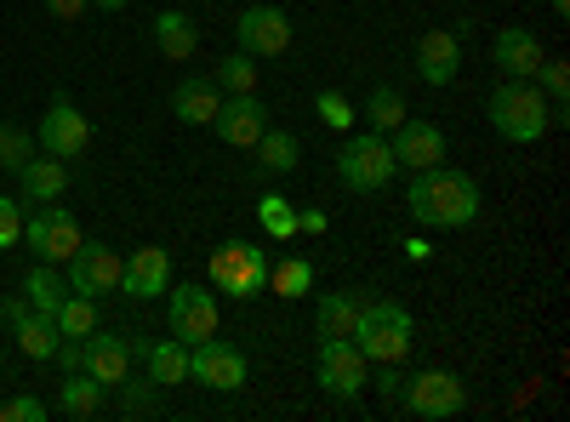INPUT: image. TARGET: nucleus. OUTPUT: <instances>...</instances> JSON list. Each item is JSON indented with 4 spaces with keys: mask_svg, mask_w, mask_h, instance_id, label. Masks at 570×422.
Wrapping results in <instances>:
<instances>
[{
    "mask_svg": "<svg viewBox=\"0 0 570 422\" xmlns=\"http://www.w3.org/2000/svg\"><path fill=\"white\" fill-rule=\"evenodd\" d=\"M542 40L531 35V29H502L497 35V69L508 75V80H537V69H542Z\"/></svg>",
    "mask_w": 570,
    "mask_h": 422,
    "instance_id": "nucleus-19",
    "label": "nucleus"
},
{
    "mask_svg": "<svg viewBox=\"0 0 570 422\" xmlns=\"http://www.w3.org/2000/svg\"><path fill=\"white\" fill-rule=\"evenodd\" d=\"M314 320H320V337H354V325H360V297L325 292V297L314 303Z\"/></svg>",
    "mask_w": 570,
    "mask_h": 422,
    "instance_id": "nucleus-29",
    "label": "nucleus"
},
{
    "mask_svg": "<svg viewBox=\"0 0 570 422\" xmlns=\"http://www.w3.org/2000/svg\"><path fill=\"white\" fill-rule=\"evenodd\" d=\"M405 257L411 263H428V241H405Z\"/></svg>",
    "mask_w": 570,
    "mask_h": 422,
    "instance_id": "nucleus-44",
    "label": "nucleus"
},
{
    "mask_svg": "<svg viewBox=\"0 0 570 422\" xmlns=\"http://www.w3.org/2000/svg\"><path fill=\"white\" fill-rule=\"evenodd\" d=\"M23 241V206L12 195H0V252H12Z\"/></svg>",
    "mask_w": 570,
    "mask_h": 422,
    "instance_id": "nucleus-37",
    "label": "nucleus"
},
{
    "mask_svg": "<svg viewBox=\"0 0 570 422\" xmlns=\"http://www.w3.org/2000/svg\"><path fill=\"white\" fill-rule=\"evenodd\" d=\"M371 360L360 354L354 337H320V354H314V377L325 394H337V400H354L365 383H371Z\"/></svg>",
    "mask_w": 570,
    "mask_h": 422,
    "instance_id": "nucleus-8",
    "label": "nucleus"
},
{
    "mask_svg": "<svg viewBox=\"0 0 570 422\" xmlns=\"http://www.w3.org/2000/svg\"><path fill=\"white\" fill-rule=\"evenodd\" d=\"M120 389H126V411H131V416H142V411H155V383L142 389V383H131V377H126Z\"/></svg>",
    "mask_w": 570,
    "mask_h": 422,
    "instance_id": "nucleus-39",
    "label": "nucleus"
},
{
    "mask_svg": "<svg viewBox=\"0 0 570 422\" xmlns=\"http://www.w3.org/2000/svg\"><path fill=\"white\" fill-rule=\"evenodd\" d=\"M35 144L46 149V155H58V160H75V155H86L91 149V120L63 98H52V109H46V120L35 126Z\"/></svg>",
    "mask_w": 570,
    "mask_h": 422,
    "instance_id": "nucleus-10",
    "label": "nucleus"
},
{
    "mask_svg": "<svg viewBox=\"0 0 570 422\" xmlns=\"http://www.w3.org/2000/svg\"><path fill=\"white\" fill-rule=\"evenodd\" d=\"M86 7H91V0H46V12H52V18H63V23L86 18Z\"/></svg>",
    "mask_w": 570,
    "mask_h": 422,
    "instance_id": "nucleus-40",
    "label": "nucleus"
},
{
    "mask_svg": "<svg viewBox=\"0 0 570 422\" xmlns=\"http://www.w3.org/2000/svg\"><path fill=\"white\" fill-rule=\"evenodd\" d=\"M120 274H126V263H120L109 246L80 241V252L69 257V292H80V297H109V292H120Z\"/></svg>",
    "mask_w": 570,
    "mask_h": 422,
    "instance_id": "nucleus-14",
    "label": "nucleus"
},
{
    "mask_svg": "<svg viewBox=\"0 0 570 422\" xmlns=\"http://www.w3.org/2000/svg\"><path fill=\"white\" fill-rule=\"evenodd\" d=\"M354 343H360V354L376 360V365H405V360H411V314H405L394 297L360 303Z\"/></svg>",
    "mask_w": 570,
    "mask_h": 422,
    "instance_id": "nucleus-3",
    "label": "nucleus"
},
{
    "mask_svg": "<svg viewBox=\"0 0 570 422\" xmlns=\"http://www.w3.org/2000/svg\"><path fill=\"white\" fill-rule=\"evenodd\" d=\"M58 332H63V337H91V332H98V297L69 292L63 308H58Z\"/></svg>",
    "mask_w": 570,
    "mask_h": 422,
    "instance_id": "nucleus-30",
    "label": "nucleus"
},
{
    "mask_svg": "<svg viewBox=\"0 0 570 422\" xmlns=\"http://www.w3.org/2000/svg\"><path fill=\"white\" fill-rule=\"evenodd\" d=\"M553 12H559V18H570V0H553Z\"/></svg>",
    "mask_w": 570,
    "mask_h": 422,
    "instance_id": "nucleus-46",
    "label": "nucleus"
},
{
    "mask_svg": "<svg viewBox=\"0 0 570 422\" xmlns=\"http://www.w3.org/2000/svg\"><path fill=\"white\" fill-rule=\"evenodd\" d=\"M166 286H171V257H166V246H137V252L126 257L120 292H126V297H166Z\"/></svg>",
    "mask_w": 570,
    "mask_h": 422,
    "instance_id": "nucleus-18",
    "label": "nucleus"
},
{
    "mask_svg": "<svg viewBox=\"0 0 570 422\" xmlns=\"http://www.w3.org/2000/svg\"><path fill=\"white\" fill-rule=\"evenodd\" d=\"M268 292L285 297V303L308 297V292H314V263H308V257H279V263H268Z\"/></svg>",
    "mask_w": 570,
    "mask_h": 422,
    "instance_id": "nucleus-27",
    "label": "nucleus"
},
{
    "mask_svg": "<svg viewBox=\"0 0 570 422\" xmlns=\"http://www.w3.org/2000/svg\"><path fill=\"white\" fill-rule=\"evenodd\" d=\"M104 394H109V389L91 377V371H69L63 389H58V411L75 416V422H80V416H98V411H104Z\"/></svg>",
    "mask_w": 570,
    "mask_h": 422,
    "instance_id": "nucleus-23",
    "label": "nucleus"
},
{
    "mask_svg": "<svg viewBox=\"0 0 570 422\" xmlns=\"http://www.w3.org/2000/svg\"><path fill=\"white\" fill-rule=\"evenodd\" d=\"M376 383H383V400H400V389H405V383H400V365H389Z\"/></svg>",
    "mask_w": 570,
    "mask_h": 422,
    "instance_id": "nucleus-42",
    "label": "nucleus"
},
{
    "mask_svg": "<svg viewBox=\"0 0 570 422\" xmlns=\"http://www.w3.org/2000/svg\"><path fill=\"white\" fill-rule=\"evenodd\" d=\"M485 109L508 144H542V131L553 126V104L537 91V80H502Z\"/></svg>",
    "mask_w": 570,
    "mask_h": 422,
    "instance_id": "nucleus-2",
    "label": "nucleus"
},
{
    "mask_svg": "<svg viewBox=\"0 0 570 422\" xmlns=\"http://www.w3.org/2000/svg\"><path fill=\"white\" fill-rule=\"evenodd\" d=\"M394 171H400V160H394L383 131H360V137H348V144L337 149V177L348 183V189H360V195L389 189Z\"/></svg>",
    "mask_w": 570,
    "mask_h": 422,
    "instance_id": "nucleus-4",
    "label": "nucleus"
},
{
    "mask_svg": "<svg viewBox=\"0 0 570 422\" xmlns=\"http://www.w3.org/2000/svg\"><path fill=\"white\" fill-rule=\"evenodd\" d=\"M325 228H331V217H325V212H314V206H308V212H297V234H325Z\"/></svg>",
    "mask_w": 570,
    "mask_h": 422,
    "instance_id": "nucleus-41",
    "label": "nucleus"
},
{
    "mask_svg": "<svg viewBox=\"0 0 570 422\" xmlns=\"http://www.w3.org/2000/svg\"><path fill=\"white\" fill-rule=\"evenodd\" d=\"M212 286L223 297H240V303L268 292V252L252 246V241H223L212 252Z\"/></svg>",
    "mask_w": 570,
    "mask_h": 422,
    "instance_id": "nucleus-5",
    "label": "nucleus"
},
{
    "mask_svg": "<svg viewBox=\"0 0 570 422\" xmlns=\"http://www.w3.org/2000/svg\"><path fill=\"white\" fill-rule=\"evenodd\" d=\"M155 46L166 52V63H188V58L200 52V29H195V18L177 12V7H166V12L155 18Z\"/></svg>",
    "mask_w": 570,
    "mask_h": 422,
    "instance_id": "nucleus-22",
    "label": "nucleus"
},
{
    "mask_svg": "<svg viewBox=\"0 0 570 422\" xmlns=\"http://www.w3.org/2000/svg\"><path fill=\"white\" fill-rule=\"evenodd\" d=\"M18 183H23V195H18V200L46 206V200H58V195L69 189V160H58V155H35V160L18 171Z\"/></svg>",
    "mask_w": 570,
    "mask_h": 422,
    "instance_id": "nucleus-21",
    "label": "nucleus"
},
{
    "mask_svg": "<svg viewBox=\"0 0 570 422\" xmlns=\"http://www.w3.org/2000/svg\"><path fill=\"white\" fill-rule=\"evenodd\" d=\"M400 405L422 422H445L468 405V389H462L456 371H416V377H405V389H400Z\"/></svg>",
    "mask_w": 570,
    "mask_h": 422,
    "instance_id": "nucleus-7",
    "label": "nucleus"
},
{
    "mask_svg": "<svg viewBox=\"0 0 570 422\" xmlns=\"http://www.w3.org/2000/svg\"><path fill=\"white\" fill-rule=\"evenodd\" d=\"M166 297H171V337L177 343H206V337H217V292H206V286H166Z\"/></svg>",
    "mask_w": 570,
    "mask_h": 422,
    "instance_id": "nucleus-12",
    "label": "nucleus"
},
{
    "mask_svg": "<svg viewBox=\"0 0 570 422\" xmlns=\"http://www.w3.org/2000/svg\"><path fill=\"white\" fill-rule=\"evenodd\" d=\"M365 120H371V131H383V137H389V131L405 120V98H400L394 86H376L371 98H365Z\"/></svg>",
    "mask_w": 570,
    "mask_h": 422,
    "instance_id": "nucleus-32",
    "label": "nucleus"
},
{
    "mask_svg": "<svg viewBox=\"0 0 570 422\" xmlns=\"http://www.w3.org/2000/svg\"><path fill=\"white\" fill-rule=\"evenodd\" d=\"M314 109H320V120H325L331 131H348V126H354V104L343 98V91H320Z\"/></svg>",
    "mask_w": 570,
    "mask_h": 422,
    "instance_id": "nucleus-36",
    "label": "nucleus"
},
{
    "mask_svg": "<svg viewBox=\"0 0 570 422\" xmlns=\"http://www.w3.org/2000/svg\"><path fill=\"white\" fill-rule=\"evenodd\" d=\"M217 104H223V91H217L212 75H188V80L171 91V115H177L183 126H212Z\"/></svg>",
    "mask_w": 570,
    "mask_h": 422,
    "instance_id": "nucleus-20",
    "label": "nucleus"
},
{
    "mask_svg": "<svg viewBox=\"0 0 570 422\" xmlns=\"http://www.w3.org/2000/svg\"><path fill=\"white\" fill-rule=\"evenodd\" d=\"M456 69H462V35L428 29V35L416 40V75H422L428 86H451Z\"/></svg>",
    "mask_w": 570,
    "mask_h": 422,
    "instance_id": "nucleus-17",
    "label": "nucleus"
},
{
    "mask_svg": "<svg viewBox=\"0 0 570 422\" xmlns=\"http://www.w3.org/2000/svg\"><path fill=\"white\" fill-rule=\"evenodd\" d=\"M217 91L223 98H234V91H257V58H246V52H228L223 63H217Z\"/></svg>",
    "mask_w": 570,
    "mask_h": 422,
    "instance_id": "nucleus-31",
    "label": "nucleus"
},
{
    "mask_svg": "<svg viewBox=\"0 0 570 422\" xmlns=\"http://www.w3.org/2000/svg\"><path fill=\"white\" fill-rule=\"evenodd\" d=\"M537 91H542V98L553 104V120H564V91H570V69L564 63H553V58H542V69H537Z\"/></svg>",
    "mask_w": 570,
    "mask_h": 422,
    "instance_id": "nucleus-35",
    "label": "nucleus"
},
{
    "mask_svg": "<svg viewBox=\"0 0 570 422\" xmlns=\"http://www.w3.org/2000/svg\"><path fill=\"white\" fill-rule=\"evenodd\" d=\"M137 354L149 360V383H155V389L188 383V343L166 337V343H149V349H137Z\"/></svg>",
    "mask_w": 570,
    "mask_h": 422,
    "instance_id": "nucleus-25",
    "label": "nucleus"
},
{
    "mask_svg": "<svg viewBox=\"0 0 570 422\" xmlns=\"http://www.w3.org/2000/svg\"><path fill=\"white\" fill-rule=\"evenodd\" d=\"M252 149H257V171H268V177L297 171V160H303V144H297L292 131H279V126H268Z\"/></svg>",
    "mask_w": 570,
    "mask_h": 422,
    "instance_id": "nucleus-24",
    "label": "nucleus"
},
{
    "mask_svg": "<svg viewBox=\"0 0 570 422\" xmlns=\"http://www.w3.org/2000/svg\"><path fill=\"white\" fill-rule=\"evenodd\" d=\"M405 206L422 228H468L480 217V183L451 166H428V171H416Z\"/></svg>",
    "mask_w": 570,
    "mask_h": 422,
    "instance_id": "nucleus-1",
    "label": "nucleus"
},
{
    "mask_svg": "<svg viewBox=\"0 0 570 422\" xmlns=\"http://www.w3.org/2000/svg\"><path fill=\"white\" fill-rule=\"evenodd\" d=\"M246 354L240 349H228V343H217V337H206V343H195L188 349V377H195L200 389H217V394H234V389H246Z\"/></svg>",
    "mask_w": 570,
    "mask_h": 422,
    "instance_id": "nucleus-11",
    "label": "nucleus"
},
{
    "mask_svg": "<svg viewBox=\"0 0 570 422\" xmlns=\"http://www.w3.org/2000/svg\"><path fill=\"white\" fill-rule=\"evenodd\" d=\"M12 332H18V349L29 354V360H52V349H58V320L52 314H40V308H29L18 325H12Z\"/></svg>",
    "mask_w": 570,
    "mask_h": 422,
    "instance_id": "nucleus-28",
    "label": "nucleus"
},
{
    "mask_svg": "<svg viewBox=\"0 0 570 422\" xmlns=\"http://www.w3.org/2000/svg\"><path fill=\"white\" fill-rule=\"evenodd\" d=\"M0 422H46V400L40 394H12L0 405Z\"/></svg>",
    "mask_w": 570,
    "mask_h": 422,
    "instance_id": "nucleus-38",
    "label": "nucleus"
},
{
    "mask_svg": "<svg viewBox=\"0 0 570 422\" xmlns=\"http://www.w3.org/2000/svg\"><path fill=\"white\" fill-rule=\"evenodd\" d=\"M35 160V137L23 126H0V166L7 171H23Z\"/></svg>",
    "mask_w": 570,
    "mask_h": 422,
    "instance_id": "nucleus-34",
    "label": "nucleus"
},
{
    "mask_svg": "<svg viewBox=\"0 0 570 422\" xmlns=\"http://www.w3.org/2000/svg\"><path fill=\"white\" fill-rule=\"evenodd\" d=\"M212 126H217V137H223L228 149H252L257 137L268 131V104L257 98V91H234V98L217 104Z\"/></svg>",
    "mask_w": 570,
    "mask_h": 422,
    "instance_id": "nucleus-13",
    "label": "nucleus"
},
{
    "mask_svg": "<svg viewBox=\"0 0 570 422\" xmlns=\"http://www.w3.org/2000/svg\"><path fill=\"white\" fill-rule=\"evenodd\" d=\"M389 149H394V160L400 166H411V171H428V166H445V131L434 126V120H400L394 126V137H389Z\"/></svg>",
    "mask_w": 570,
    "mask_h": 422,
    "instance_id": "nucleus-15",
    "label": "nucleus"
},
{
    "mask_svg": "<svg viewBox=\"0 0 570 422\" xmlns=\"http://www.w3.org/2000/svg\"><path fill=\"white\" fill-rule=\"evenodd\" d=\"M234 40H240L246 58H279L292 52V18H285L279 7H246L240 18H234Z\"/></svg>",
    "mask_w": 570,
    "mask_h": 422,
    "instance_id": "nucleus-9",
    "label": "nucleus"
},
{
    "mask_svg": "<svg viewBox=\"0 0 570 422\" xmlns=\"http://www.w3.org/2000/svg\"><path fill=\"white\" fill-rule=\"evenodd\" d=\"M131 360H137V343L120 332V337H98L91 332L86 337V365L80 371H91V377H98L104 389H120L126 377H131Z\"/></svg>",
    "mask_w": 570,
    "mask_h": 422,
    "instance_id": "nucleus-16",
    "label": "nucleus"
},
{
    "mask_svg": "<svg viewBox=\"0 0 570 422\" xmlns=\"http://www.w3.org/2000/svg\"><path fill=\"white\" fill-rule=\"evenodd\" d=\"M23 241L35 246L40 263H69L80 252V223H75V212L63 200H46L23 217Z\"/></svg>",
    "mask_w": 570,
    "mask_h": 422,
    "instance_id": "nucleus-6",
    "label": "nucleus"
},
{
    "mask_svg": "<svg viewBox=\"0 0 570 422\" xmlns=\"http://www.w3.org/2000/svg\"><path fill=\"white\" fill-rule=\"evenodd\" d=\"M91 7H98V12H120V7H126V0H91Z\"/></svg>",
    "mask_w": 570,
    "mask_h": 422,
    "instance_id": "nucleus-45",
    "label": "nucleus"
},
{
    "mask_svg": "<svg viewBox=\"0 0 570 422\" xmlns=\"http://www.w3.org/2000/svg\"><path fill=\"white\" fill-rule=\"evenodd\" d=\"M257 217L268 228V241H297V212L285 206V195H263L257 200Z\"/></svg>",
    "mask_w": 570,
    "mask_h": 422,
    "instance_id": "nucleus-33",
    "label": "nucleus"
},
{
    "mask_svg": "<svg viewBox=\"0 0 570 422\" xmlns=\"http://www.w3.org/2000/svg\"><path fill=\"white\" fill-rule=\"evenodd\" d=\"M63 297H69V286L58 279V263H35V268L23 274V303H29V308H40V314L58 320Z\"/></svg>",
    "mask_w": 570,
    "mask_h": 422,
    "instance_id": "nucleus-26",
    "label": "nucleus"
},
{
    "mask_svg": "<svg viewBox=\"0 0 570 422\" xmlns=\"http://www.w3.org/2000/svg\"><path fill=\"white\" fill-rule=\"evenodd\" d=\"M23 314H29V303H23V297H7V303H0V320H7V325H18Z\"/></svg>",
    "mask_w": 570,
    "mask_h": 422,
    "instance_id": "nucleus-43",
    "label": "nucleus"
}]
</instances>
